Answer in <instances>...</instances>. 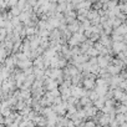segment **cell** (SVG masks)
<instances>
[{
	"label": "cell",
	"instance_id": "obj_1",
	"mask_svg": "<svg viewBox=\"0 0 127 127\" xmlns=\"http://www.w3.org/2000/svg\"><path fill=\"white\" fill-rule=\"evenodd\" d=\"M86 54L89 55V56H97L98 55V51H97V49L96 47H94V45L86 51Z\"/></svg>",
	"mask_w": 127,
	"mask_h": 127
}]
</instances>
